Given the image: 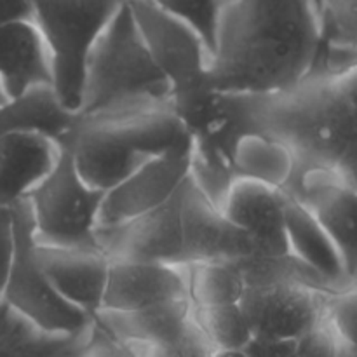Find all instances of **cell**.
<instances>
[{
	"mask_svg": "<svg viewBox=\"0 0 357 357\" xmlns=\"http://www.w3.org/2000/svg\"><path fill=\"white\" fill-rule=\"evenodd\" d=\"M319 45L316 0H229L220 13L208 84L232 93H286L309 77Z\"/></svg>",
	"mask_w": 357,
	"mask_h": 357,
	"instance_id": "obj_1",
	"label": "cell"
},
{
	"mask_svg": "<svg viewBox=\"0 0 357 357\" xmlns=\"http://www.w3.org/2000/svg\"><path fill=\"white\" fill-rule=\"evenodd\" d=\"M63 146L70 149L86 183L103 192L153 157L194 150L190 135L169 105L114 117H82L75 135Z\"/></svg>",
	"mask_w": 357,
	"mask_h": 357,
	"instance_id": "obj_2",
	"label": "cell"
},
{
	"mask_svg": "<svg viewBox=\"0 0 357 357\" xmlns=\"http://www.w3.org/2000/svg\"><path fill=\"white\" fill-rule=\"evenodd\" d=\"M169 100L171 84L150 56L126 0L87 59L79 114L114 117L167 107Z\"/></svg>",
	"mask_w": 357,
	"mask_h": 357,
	"instance_id": "obj_3",
	"label": "cell"
},
{
	"mask_svg": "<svg viewBox=\"0 0 357 357\" xmlns=\"http://www.w3.org/2000/svg\"><path fill=\"white\" fill-rule=\"evenodd\" d=\"M261 126L293 152V176L310 167L335 169L357 138L354 110L335 80L326 79H307L286 93L265 96Z\"/></svg>",
	"mask_w": 357,
	"mask_h": 357,
	"instance_id": "obj_4",
	"label": "cell"
},
{
	"mask_svg": "<svg viewBox=\"0 0 357 357\" xmlns=\"http://www.w3.org/2000/svg\"><path fill=\"white\" fill-rule=\"evenodd\" d=\"M126 0H30L52 72V89L68 110L79 112L86 65L94 44Z\"/></svg>",
	"mask_w": 357,
	"mask_h": 357,
	"instance_id": "obj_5",
	"label": "cell"
},
{
	"mask_svg": "<svg viewBox=\"0 0 357 357\" xmlns=\"http://www.w3.org/2000/svg\"><path fill=\"white\" fill-rule=\"evenodd\" d=\"M14 253L0 302L38 331L52 337H82L94 317L63 298L37 257V241L28 202L13 208Z\"/></svg>",
	"mask_w": 357,
	"mask_h": 357,
	"instance_id": "obj_6",
	"label": "cell"
},
{
	"mask_svg": "<svg viewBox=\"0 0 357 357\" xmlns=\"http://www.w3.org/2000/svg\"><path fill=\"white\" fill-rule=\"evenodd\" d=\"M103 197V190L80 176L68 146H61L56 166L26 199L37 244L100 250L96 229Z\"/></svg>",
	"mask_w": 357,
	"mask_h": 357,
	"instance_id": "obj_7",
	"label": "cell"
},
{
	"mask_svg": "<svg viewBox=\"0 0 357 357\" xmlns=\"http://www.w3.org/2000/svg\"><path fill=\"white\" fill-rule=\"evenodd\" d=\"M264 94L222 91L208 80L171 94L169 108L194 143V153L232 164L237 142L250 132H264Z\"/></svg>",
	"mask_w": 357,
	"mask_h": 357,
	"instance_id": "obj_8",
	"label": "cell"
},
{
	"mask_svg": "<svg viewBox=\"0 0 357 357\" xmlns=\"http://www.w3.org/2000/svg\"><path fill=\"white\" fill-rule=\"evenodd\" d=\"M128 6L150 56L171 84V94L208 80L211 52L190 24L146 0H128Z\"/></svg>",
	"mask_w": 357,
	"mask_h": 357,
	"instance_id": "obj_9",
	"label": "cell"
},
{
	"mask_svg": "<svg viewBox=\"0 0 357 357\" xmlns=\"http://www.w3.org/2000/svg\"><path fill=\"white\" fill-rule=\"evenodd\" d=\"M324 293L298 281H265L248 284L241 307L253 338L298 340L326 317Z\"/></svg>",
	"mask_w": 357,
	"mask_h": 357,
	"instance_id": "obj_10",
	"label": "cell"
},
{
	"mask_svg": "<svg viewBox=\"0 0 357 357\" xmlns=\"http://www.w3.org/2000/svg\"><path fill=\"white\" fill-rule=\"evenodd\" d=\"M181 188L171 201L146 215L117 227L96 229L98 246L110 264L152 261L183 265Z\"/></svg>",
	"mask_w": 357,
	"mask_h": 357,
	"instance_id": "obj_11",
	"label": "cell"
},
{
	"mask_svg": "<svg viewBox=\"0 0 357 357\" xmlns=\"http://www.w3.org/2000/svg\"><path fill=\"white\" fill-rule=\"evenodd\" d=\"M192 152L153 157L105 192L98 229L122 225L171 201L190 176Z\"/></svg>",
	"mask_w": 357,
	"mask_h": 357,
	"instance_id": "obj_12",
	"label": "cell"
},
{
	"mask_svg": "<svg viewBox=\"0 0 357 357\" xmlns=\"http://www.w3.org/2000/svg\"><path fill=\"white\" fill-rule=\"evenodd\" d=\"M282 190L314 213L340 253L347 278L357 272V190L333 169L310 167L295 174Z\"/></svg>",
	"mask_w": 357,
	"mask_h": 357,
	"instance_id": "obj_13",
	"label": "cell"
},
{
	"mask_svg": "<svg viewBox=\"0 0 357 357\" xmlns=\"http://www.w3.org/2000/svg\"><path fill=\"white\" fill-rule=\"evenodd\" d=\"M183 267L206 261H239L257 255L253 239L215 208L190 181L181 188Z\"/></svg>",
	"mask_w": 357,
	"mask_h": 357,
	"instance_id": "obj_14",
	"label": "cell"
},
{
	"mask_svg": "<svg viewBox=\"0 0 357 357\" xmlns=\"http://www.w3.org/2000/svg\"><path fill=\"white\" fill-rule=\"evenodd\" d=\"M288 195L281 188L237 178L222 211L253 239L258 257H288L286 239Z\"/></svg>",
	"mask_w": 357,
	"mask_h": 357,
	"instance_id": "obj_15",
	"label": "cell"
},
{
	"mask_svg": "<svg viewBox=\"0 0 357 357\" xmlns=\"http://www.w3.org/2000/svg\"><path fill=\"white\" fill-rule=\"evenodd\" d=\"M188 298L187 268L152 261H112L100 310H138Z\"/></svg>",
	"mask_w": 357,
	"mask_h": 357,
	"instance_id": "obj_16",
	"label": "cell"
},
{
	"mask_svg": "<svg viewBox=\"0 0 357 357\" xmlns=\"http://www.w3.org/2000/svg\"><path fill=\"white\" fill-rule=\"evenodd\" d=\"M37 257L56 291L94 317L101 309L110 260L101 250L37 244Z\"/></svg>",
	"mask_w": 357,
	"mask_h": 357,
	"instance_id": "obj_17",
	"label": "cell"
},
{
	"mask_svg": "<svg viewBox=\"0 0 357 357\" xmlns=\"http://www.w3.org/2000/svg\"><path fill=\"white\" fill-rule=\"evenodd\" d=\"M61 146L28 132L0 136V206L14 208L26 201L35 187L56 166Z\"/></svg>",
	"mask_w": 357,
	"mask_h": 357,
	"instance_id": "obj_18",
	"label": "cell"
},
{
	"mask_svg": "<svg viewBox=\"0 0 357 357\" xmlns=\"http://www.w3.org/2000/svg\"><path fill=\"white\" fill-rule=\"evenodd\" d=\"M0 84L7 98L52 86L47 49L33 21L0 23Z\"/></svg>",
	"mask_w": 357,
	"mask_h": 357,
	"instance_id": "obj_19",
	"label": "cell"
},
{
	"mask_svg": "<svg viewBox=\"0 0 357 357\" xmlns=\"http://www.w3.org/2000/svg\"><path fill=\"white\" fill-rule=\"evenodd\" d=\"M82 115L59 101L52 86H38L20 96L9 98L0 107V136L28 132L66 145L79 129Z\"/></svg>",
	"mask_w": 357,
	"mask_h": 357,
	"instance_id": "obj_20",
	"label": "cell"
},
{
	"mask_svg": "<svg viewBox=\"0 0 357 357\" xmlns=\"http://www.w3.org/2000/svg\"><path fill=\"white\" fill-rule=\"evenodd\" d=\"M286 239L295 260L316 272L335 293L351 288L340 253L314 213L303 202L288 195Z\"/></svg>",
	"mask_w": 357,
	"mask_h": 357,
	"instance_id": "obj_21",
	"label": "cell"
},
{
	"mask_svg": "<svg viewBox=\"0 0 357 357\" xmlns=\"http://www.w3.org/2000/svg\"><path fill=\"white\" fill-rule=\"evenodd\" d=\"M192 302L171 300L138 310H98L94 323L110 337L132 345H157L174 340L192 323Z\"/></svg>",
	"mask_w": 357,
	"mask_h": 357,
	"instance_id": "obj_22",
	"label": "cell"
},
{
	"mask_svg": "<svg viewBox=\"0 0 357 357\" xmlns=\"http://www.w3.org/2000/svg\"><path fill=\"white\" fill-rule=\"evenodd\" d=\"M295 166L289 146L267 132L244 135L232 153V167L237 176L281 190L291 180Z\"/></svg>",
	"mask_w": 357,
	"mask_h": 357,
	"instance_id": "obj_23",
	"label": "cell"
},
{
	"mask_svg": "<svg viewBox=\"0 0 357 357\" xmlns=\"http://www.w3.org/2000/svg\"><path fill=\"white\" fill-rule=\"evenodd\" d=\"M188 300L194 307H218L239 303L246 291V278L239 264L206 261L185 265Z\"/></svg>",
	"mask_w": 357,
	"mask_h": 357,
	"instance_id": "obj_24",
	"label": "cell"
},
{
	"mask_svg": "<svg viewBox=\"0 0 357 357\" xmlns=\"http://www.w3.org/2000/svg\"><path fill=\"white\" fill-rule=\"evenodd\" d=\"M192 317L215 351H243L253 340L250 321L241 303L194 307Z\"/></svg>",
	"mask_w": 357,
	"mask_h": 357,
	"instance_id": "obj_25",
	"label": "cell"
},
{
	"mask_svg": "<svg viewBox=\"0 0 357 357\" xmlns=\"http://www.w3.org/2000/svg\"><path fill=\"white\" fill-rule=\"evenodd\" d=\"M171 16L190 24L213 52L223 0H146Z\"/></svg>",
	"mask_w": 357,
	"mask_h": 357,
	"instance_id": "obj_26",
	"label": "cell"
},
{
	"mask_svg": "<svg viewBox=\"0 0 357 357\" xmlns=\"http://www.w3.org/2000/svg\"><path fill=\"white\" fill-rule=\"evenodd\" d=\"M237 178L232 164L204 159L192 152L190 181L215 208H223Z\"/></svg>",
	"mask_w": 357,
	"mask_h": 357,
	"instance_id": "obj_27",
	"label": "cell"
},
{
	"mask_svg": "<svg viewBox=\"0 0 357 357\" xmlns=\"http://www.w3.org/2000/svg\"><path fill=\"white\" fill-rule=\"evenodd\" d=\"M321 42L357 45V0H317Z\"/></svg>",
	"mask_w": 357,
	"mask_h": 357,
	"instance_id": "obj_28",
	"label": "cell"
},
{
	"mask_svg": "<svg viewBox=\"0 0 357 357\" xmlns=\"http://www.w3.org/2000/svg\"><path fill=\"white\" fill-rule=\"evenodd\" d=\"M58 338L45 335L17 316L14 324L0 323V357H45V349Z\"/></svg>",
	"mask_w": 357,
	"mask_h": 357,
	"instance_id": "obj_29",
	"label": "cell"
},
{
	"mask_svg": "<svg viewBox=\"0 0 357 357\" xmlns=\"http://www.w3.org/2000/svg\"><path fill=\"white\" fill-rule=\"evenodd\" d=\"M132 345V344H129ZM138 352V357H213L215 349L209 344L194 317L183 335L166 344L157 345H132Z\"/></svg>",
	"mask_w": 357,
	"mask_h": 357,
	"instance_id": "obj_30",
	"label": "cell"
},
{
	"mask_svg": "<svg viewBox=\"0 0 357 357\" xmlns=\"http://www.w3.org/2000/svg\"><path fill=\"white\" fill-rule=\"evenodd\" d=\"M326 319L342 340L357 345V291L349 288L326 296Z\"/></svg>",
	"mask_w": 357,
	"mask_h": 357,
	"instance_id": "obj_31",
	"label": "cell"
},
{
	"mask_svg": "<svg viewBox=\"0 0 357 357\" xmlns=\"http://www.w3.org/2000/svg\"><path fill=\"white\" fill-rule=\"evenodd\" d=\"M295 357H338L337 333L326 317L296 340Z\"/></svg>",
	"mask_w": 357,
	"mask_h": 357,
	"instance_id": "obj_32",
	"label": "cell"
},
{
	"mask_svg": "<svg viewBox=\"0 0 357 357\" xmlns=\"http://www.w3.org/2000/svg\"><path fill=\"white\" fill-rule=\"evenodd\" d=\"M89 337L79 357H138V352L132 345L110 337L96 323H93Z\"/></svg>",
	"mask_w": 357,
	"mask_h": 357,
	"instance_id": "obj_33",
	"label": "cell"
},
{
	"mask_svg": "<svg viewBox=\"0 0 357 357\" xmlns=\"http://www.w3.org/2000/svg\"><path fill=\"white\" fill-rule=\"evenodd\" d=\"M14 253V220L13 208L0 206V298L9 274L10 260Z\"/></svg>",
	"mask_w": 357,
	"mask_h": 357,
	"instance_id": "obj_34",
	"label": "cell"
},
{
	"mask_svg": "<svg viewBox=\"0 0 357 357\" xmlns=\"http://www.w3.org/2000/svg\"><path fill=\"white\" fill-rule=\"evenodd\" d=\"M250 357H295L296 340H265L253 338L244 347Z\"/></svg>",
	"mask_w": 357,
	"mask_h": 357,
	"instance_id": "obj_35",
	"label": "cell"
},
{
	"mask_svg": "<svg viewBox=\"0 0 357 357\" xmlns=\"http://www.w3.org/2000/svg\"><path fill=\"white\" fill-rule=\"evenodd\" d=\"M333 171L340 176V180L344 181V183H347L349 187L356 188L357 190V138L354 139V143L345 150V153L340 157V160H338Z\"/></svg>",
	"mask_w": 357,
	"mask_h": 357,
	"instance_id": "obj_36",
	"label": "cell"
},
{
	"mask_svg": "<svg viewBox=\"0 0 357 357\" xmlns=\"http://www.w3.org/2000/svg\"><path fill=\"white\" fill-rule=\"evenodd\" d=\"M31 21L30 0H0V23Z\"/></svg>",
	"mask_w": 357,
	"mask_h": 357,
	"instance_id": "obj_37",
	"label": "cell"
},
{
	"mask_svg": "<svg viewBox=\"0 0 357 357\" xmlns=\"http://www.w3.org/2000/svg\"><path fill=\"white\" fill-rule=\"evenodd\" d=\"M335 84L338 86V89L342 91V94L345 96L347 103L351 105V108L354 110L357 117V68L352 70L347 75L340 77V79H333Z\"/></svg>",
	"mask_w": 357,
	"mask_h": 357,
	"instance_id": "obj_38",
	"label": "cell"
},
{
	"mask_svg": "<svg viewBox=\"0 0 357 357\" xmlns=\"http://www.w3.org/2000/svg\"><path fill=\"white\" fill-rule=\"evenodd\" d=\"M337 349H338V357H357V345L342 340L338 335H337Z\"/></svg>",
	"mask_w": 357,
	"mask_h": 357,
	"instance_id": "obj_39",
	"label": "cell"
},
{
	"mask_svg": "<svg viewBox=\"0 0 357 357\" xmlns=\"http://www.w3.org/2000/svg\"><path fill=\"white\" fill-rule=\"evenodd\" d=\"M213 357H250L243 351H215Z\"/></svg>",
	"mask_w": 357,
	"mask_h": 357,
	"instance_id": "obj_40",
	"label": "cell"
},
{
	"mask_svg": "<svg viewBox=\"0 0 357 357\" xmlns=\"http://www.w3.org/2000/svg\"><path fill=\"white\" fill-rule=\"evenodd\" d=\"M7 100H9V98H7V94H6V91H3L2 84H0V107H2V105L6 103Z\"/></svg>",
	"mask_w": 357,
	"mask_h": 357,
	"instance_id": "obj_41",
	"label": "cell"
},
{
	"mask_svg": "<svg viewBox=\"0 0 357 357\" xmlns=\"http://www.w3.org/2000/svg\"><path fill=\"white\" fill-rule=\"evenodd\" d=\"M349 284H351L352 289H356V291H357V272L354 275H352L351 279H349Z\"/></svg>",
	"mask_w": 357,
	"mask_h": 357,
	"instance_id": "obj_42",
	"label": "cell"
},
{
	"mask_svg": "<svg viewBox=\"0 0 357 357\" xmlns=\"http://www.w3.org/2000/svg\"><path fill=\"white\" fill-rule=\"evenodd\" d=\"M223 2H229V0H223Z\"/></svg>",
	"mask_w": 357,
	"mask_h": 357,
	"instance_id": "obj_43",
	"label": "cell"
},
{
	"mask_svg": "<svg viewBox=\"0 0 357 357\" xmlns=\"http://www.w3.org/2000/svg\"><path fill=\"white\" fill-rule=\"evenodd\" d=\"M316 3H317V0H316ZM317 9H319V7H317Z\"/></svg>",
	"mask_w": 357,
	"mask_h": 357,
	"instance_id": "obj_44",
	"label": "cell"
}]
</instances>
